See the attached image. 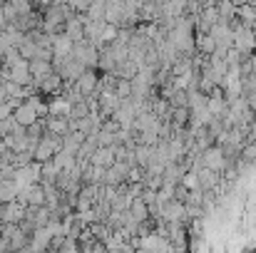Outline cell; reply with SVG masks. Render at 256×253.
I'll return each mask as SVG.
<instances>
[{
    "instance_id": "obj_14",
    "label": "cell",
    "mask_w": 256,
    "mask_h": 253,
    "mask_svg": "<svg viewBox=\"0 0 256 253\" xmlns=\"http://www.w3.org/2000/svg\"><path fill=\"white\" fill-rule=\"evenodd\" d=\"M204 164L209 169H222L224 167V157H222V152L219 149H209L206 154H204Z\"/></svg>"
},
{
    "instance_id": "obj_12",
    "label": "cell",
    "mask_w": 256,
    "mask_h": 253,
    "mask_svg": "<svg viewBox=\"0 0 256 253\" xmlns=\"http://www.w3.org/2000/svg\"><path fill=\"white\" fill-rule=\"evenodd\" d=\"M75 84L82 89V94H92V92L97 89V84H100V77L94 75V70H92V67H87L85 72L80 75V80H78Z\"/></svg>"
},
{
    "instance_id": "obj_18",
    "label": "cell",
    "mask_w": 256,
    "mask_h": 253,
    "mask_svg": "<svg viewBox=\"0 0 256 253\" xmlns=\"http://www.w3.org/2000/svg\"><path fill=\"white\" fill-rule=\"evenodd\" d=\"M12 114V107L5 102V99H0V119H5V117H10Z\"/></svg>"
},
{
    "instance_id": "obj_16",
    "label": "cell",
    "mask_w": 256,
    "mask_h": 253,
    "mask_svg": "<svg viewBox=\"0 0 256 253\" xmlns=\"http://www.w3.org/2000/svg\"><path fill=\"white\" fill-rule=\"evenodd\" d=\"M20 60H22L20 50H18V47H8V52H5V57H2V65H5V67H15Z\"/></svg>"
},
{
    "instance_id": "obj_13",
    "label": "cell",
    "mask_w": 256,
    "mask_h": 253,
    "mask_svg": "<svg viewBox=\"0 0 256 253\" xmlns=\"http://www.w3.org/2000/svg\"><path fill=\"white\" fill-rule=\"evenodd\" d=\"M45 129L65 137V134L70 132V122H68V117H55V114H50V117H45Z\"/></svg>"
},
{
    "instance_id": "obj_20",
    "label": "cell",
    "mask_w": 256,
    "mask_h": 253,
    "mask_svg": "<svg viewBox=\"0 0 256 253\" xmlns=\"http://www.w3.org/2000/svg\"><path fill=\"white\" fill-rule=\"evenodd\" d=\"M5 52H8V45H5V40L0 37V62H2V57H5Z\"/></svg>"
},
{
    "instance_id": "obj_7",
    "label": "cell",
    "mask_w": 256,
    "mask_h": 253,
    "mask_svg": "<svg viewBox=\"0 0 256 253\" xmlns=\"http://www.w3.org/2000/svg\"><path fill=\"white\" fill-rule=\"evenodd\" d=\"M48 104H50V114H55V117H70V112H72V104L68 102L65 94L48 97Z\"/></svg>"
},
{
    "instance_id": "obj_11",
    "label": "cell",
    "mask_w": 256,
    "mask_h": 253,
    "mask_svg": "<svg viewBox=\"0 0 256 253\" xmlns=\"http://www.w3.org/2000/svg\"><path fill=\"white\" fill-rule=\"evenodd\" d=\"M18 191H20V186H18L15 179H2L0 176V204H8V201L18 199Z\"/></svg>"
},
{
    "instance_id": "obj_21",
    "label": "cell",
    "mask_w": 256,
    "mask_h": 253,
    "mask_svg": "<svg viewBox=\"0 0 256 253\" xmlns=\"http://www.w3.org/2000/svg\"><path fill=\"white\" fill-rule=\"evenodd\" d=\"M0 70H2V62H0Z\"/></svg>"
},
{
    "instance_id": "obj_1",
    "label": "cell",
    "mask_w": 256,
    "mask_h": 253,
    "mask_svg": "<svg viewBox=\"0 0 256 253\" xmlns=\"http://www.w3.org/2000/svg\"><path fill=\"white\" fill-rule=\"evenodd\" d=\"M25 214H28V206H25L22 201L12 199V201L2 204V214H0V219H2L5 224H20V221L25 219Z\"/></svg>"
},
{
    "instance_id": "obj_2",
    "label": "cell",
    "mask_w": 256,
    "mask_h": 253,
    "mask_svg": "<svg viewBox=\"0 0 256 253\" xmlns=\"http://www.w3.org/2000/svg\"><path fill=\"white\" fill-rule=\"evenodd\" d=\"M35 87H38V92H42L45 97H52V94H62V89H65V80H62V75H60V72H50L45 80H40Z\"/></svg>"
},
{
    "instance_id": "obj_10",
    "label": "cell",
    "mask_w": 256,
    "mask_h": 253,
    "mask_svg": "<svg viewBox=\"0 0 256 253\" xmlns=\"http://www.w3.org/2000/svg\"><path fill=\"white\" fill-rule=\"evenodd\" d=\"M25 191H28V206H45L48 194H45V186H42L40 181L25 186Z\"/></svg>"
},
{
    "instance_id": "obj_17",
    "label": "cell",
    "mask_w": 256,
    "mask_h": 253,
    "mask_svg": "<svg viewBox=\"0 0 256 253\" xmlns=\"http://www.w3.org/2000/svg\"><path fill=\"white\" fill-rule=\"evenodd\" d=\"M18 124H20V122H18L12 114H10V117H5V119H0V137H8V134H12Z\"/></svg>"
},
{
    "instance_id": "obj_8",
    "label": "cell",
    "mask_w": 256,
    "mask_h": 253,
    "mask_svg": "<svg viewBox=\"0 0 256 253\" xmlns=\"http://www.w3.org/2000/svg\"><path fill=\"white\" fill-rule=\"evenodd\" d=\"M92 164H97V167H104L110 169L114 162H117V154H114V147H97V152L92 154V159H90Z\"/></svg>"
},
{
    "instance_id": "obj_6",
    "label": "cell",
    "mask_w": 256,
    "mask_h": 253,
    "mask_svg": "<svg viewBox=\"0 0 256 253\" xmlns=\"http://www.w3.org/2000/svg\"><path fill=\"white\" fill-rule=\"evenodd\" d=\"M10 80L18 84H32V72H30V60H20L15 67H10Z\"/></svg>"
},
{
    "instance_id": "obj_5",
    "label": "cell",
    "mask_w": 256,
    "mask_h": 253,
    "mask_svg": "<svg viewBox=\"0 0 256 253\" xmlns=\"http://www.w3.org/2000/svg\"><path fill=\"white\" fill-rule=\"evenodd\" d=\"M12 117H15L22 127H30L32 122H38V119H40V114L35 112V107H32L28 99H25L20 107H15V109H12Z\"/></svg>"
},
{
    "instance_id": "obj_4",
    "label": "cell",
    "mask_w": 256,
    "mask_h": 253,
    "mask_svg": "<svg viewBox=\"0 0 256 253\" xmlns=\"http://www.w3.org/2000/svg\"><path fill=\"white\" fill-rule=\"evenodd\" d=\"M30 72H32V87H35L40 80H45L50 72H55L52 60H45V57H35V60H30ZM35 89H38V87H35Z\"/></svg>"
},
{
    "instance_id": "obj_9",
    "label": "cell",
    "mask_w": 256,
    "mask_h": 253,
    "mask_svg": "<svg viewBox=\"0 0 256 253\" xmlns=\"http://www.w3.org/2000/svg\"><path fill=\"white\" fill-rule=\"evenodd\" d=\"M75 40L68 32H52V52L55 55H70Z\"/></svg>"
},
{
    "instance_id": "obj_15",
    "label": "cell",
    "mask_w": 256,
    "mask_h": 253,
    "mask_svg": "<svg viewBox=\"0 0 256 253\" xmlns=\"http://www.w3.org/2000/svg\"><path fill=\"white\" fill-rule=\"evenodd\" d=\"M92 109H90V104H87V97L82 99V102H78V104H72V112H70V119H82V117H87Z\"/></svg>"
},
{
    "instance_id": "obj_19",
    "label": "cell",
    "mask_w": 256,
    "mask_h": 253,
    "mask_svg": "<svg viewBox=\"0 0 256 253\" xmlns=\"http://www.w3.org/2000/svg\"><path fill=\"white\" fill-rule=\"evenodd\" d=\"M8 27V17H5V10H2V0H0V35H2V30Z\"/></svg>"
},
{
    "instance_id": "obj_3",
    "label": "cell",
    "mask_w": 256,
    "mask_h": 253,
    "mask_svg": "<svg viewBox=\"0 0 256 253\" xmlns=\"http://www.w3.org/2000/svg\"><path fill=\"white\" fill-rule=\"evenodd\" d=\"M50 244H52V231H50L48 226H40V229H35V231H32L28 251H48V249H50Z\"/></svg>"
}]
</instances>
